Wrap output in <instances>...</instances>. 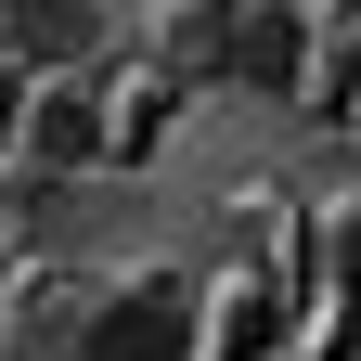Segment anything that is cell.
I'll return each instance as SVG.
<instances>
[{"label":"cell","instance_id":"cell-1","mask_svg":"<svg viewBox=\"0 0 361 361\" xmlns=\"http://www.w3.org/2000/svg\"><path fill=\"white\" fill-rule=\"evenodd\" d=\"M207 348V284L194 271H129V284H104L78 310V336H65V361H194Z\"/></svg>","mask_w":361,"mask_h":361},{"label":"cell","instance_id":"cell-2","mask_svg":"<svg viewBox=\"0 0 361 361\" xmlns=\"http://www.w3.org/2000/svg\"><path fill=\"white\" fill-rule=\"evenodd\" d=\"M194 78H233V90H258V104H297L310 90V65H323V26H310V0H219V26L194 39Z\"/></svg>","mask_w":361,"mask_h":361},{"label":"cell","instance_id":"cell-3","mask_svg":"<svg viewBox=\"0 0 361 361\" xmlns=\"http://www.w3.org/2000/svg\"><path fill=\"white\" fill-rule=\"evenodd\" d=\"M13 168H39V180H90V168H104V90H90V78H26Z\"/></svg>","mask_w":361,"mask_h":361},{"label":"cell","instance_id":"cell-4","mask_svg":"<svg viewBox=\"0 0 361 361\" xmlns=\"http://www.w3.org/2000/svg\"><path fill=\"white\" fill-rule=\"evenodd\" d=\"M116 0H0V39H13V78H90Z\"/></svg>","mask_w":361,"mask_h":361},{"label":"cell","instance_id":"cell-5","mask_svg":"<svg viewBox=\"0 0 361 361\" xmlns=\"http://www.w3.org/2000/svg\"><path fill=\"white\" fill-rule=\"evenodd\" d=\"M323 129H361V26H323V65H310V90H297Z\"/></svg>","mask_w":361,"mask_h":361},{"label":"cell","instance_id":"cell-6","mask_svg":"<svg viewBox=\"0 0 361 361\" xmlns=\"http://www.w3.org/2000/svg\"><path fill=\"white\" fill-rule=\"evenodd\" d=\"M13 116H26V78L0 65V168H13Z\"/></svg>","mask_w":361,"mask_h":361},{"label":"cell","instance_id":"cell-7","mask_svg":"<svg viewBox=\"0 0 361 361\" xmlns=\"http://www.w3.org/2000/svg\"><path fill=\"white\" fill-rule=\"evenodd\" d=\"M310 26H361V0H310Z\"/></svg>","mask_w":361,"mask_h":361}]
</instances>
